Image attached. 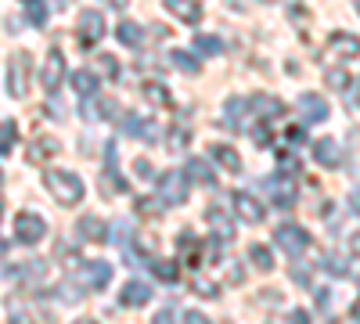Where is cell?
Instances as JSON below:
<instances>
[{
    "instance_id": "ab89813d",
    "label": "cell",
    "mask_w": 360,
    "mask_h": 324,
    "mask_svg": "<svg viewBox=\"0 0 360 324\" xmlns=\"http://www.w3.org/2000/svg\"><path fill=\"white\" fill-rule=\"evenodd\" d=\"M195 292H198V296H205V299H213V296H220V288H217L213 281H205V278H198V281H195Z\"/></svg>"
},
{
    "instance_id": "e575fe53",
    "label": "cell",
    "mask_w": 360,
    "mask_h": 324,
    "mask_svg": "<svg viewBox=\"0 0 360 324\" xmlns=\"http://www.w3.org/2000/svg\"><path fill=\"white\" fill-rule=\"evenodd\" d=\"M349 72L346 69H332V72H328V86H332V91H339V94H346L349 91Z\"/></svg>"
},
{
    "instance_id": "d6a6232c",
    "label": "cell",
    "mask_w": 360,
    "mask_h": 324,
    "mask_svg": "<svg viewBox=\"0 0 360 324\" xmlns=\"http://www.w3.org/2000/svg\"><path fill=\"white\" fill-rule=\"evenodd\" d=\"M15 137H18V127L11 119H4V123H0V155H11Z\"/></svg>"
},
{
    "instance_id": "d6986e66",
    "label": "cell",
    "mask_w": 360,
    "mask_h": 324,
    "mask_svg": "<svg viewBox=\"0 0 360 324\" xmlns=\"http://www.w3.org/2000/svg\"><path fill=\"white\" fill-rule=\"evenodd\" d=\"M209 159H217V166H224L227 173H242V155H238L234 148H227V144H213V148H209Z\"/></svg>"
},
{
    "instance_id": "681fc988",
    "label": "cell",
    "mask_w": 360,
    "mask_h": 324,
    "mask_svg": "<svg viewBox=\"0 0 360 324\" xmlns=\"http://www.w3.org/2000/svg\"><path fill=\"white\" fill-rule=\"evenodd\" d=\"M72 324H98V320H90V317H79V320H72Z\"/></svg>"
},
{
    "instance_id": "2e32d148",
    "label": "cell",
    "mask_w": 360,
    "mask_h": 324,
    "mask_svg": "<svg viewBox=\"0 0 360 324\" xmlns=\"http://www.w3.org/2000/svg\"><path fill=\"white\" fill-rule=\"evenodd\" d=\"M314 159H317L321 166H328V169L342 166V148H339V141H335V137H321V141L314 144Z\"/></svg>"
},
{
    "instance_id": "8d00e7d4",
    "label": "cell",
    "mask_w": 360,
    "mask_h": 324,
    "mask_svg": "<svg viewBox=\"0 0 360 324\" xmlns=\"http://www.w3.org/2000/svg\"><path fill=\"white\" fill-rule=\"evenodd\" d=\"M180 252H184V259H188V263H195V259H198V252H195V234H191V231L180 234Z\"/></svg>"
},
{
    "instance_id": "7a4b0ae2",
    "label": "cell",
    "mask_w": 360,
    "mask_h": 324,
    "mask_svg": "<svg viewBox=\"0 0 360 324\" xmlns=\"http://www.w3.org/2000/svg\"><path fill=\"white\" fill-rule=\"evenodd\" d=\"M29 72H33V58H29L25 51H15L8 58V94L11 98L29 94Z\"/></svg>"
},
{
    "instance_id": "11a10c76",
    "label": "cell",
    "mask_w": 360,
    "mask_h": 324,
    "mask_svg": "<svg viewBox=\"0 0 360 324\" xmlns=\"http://www.w3.org/2000/svg\"><path fill=\"white\" fill-rule=\"evenodd\" d=\"M263 4H274V0H263Z\"/></svg>"
},
{
    "instance_id": "4316f807",
    "label": "cell",
    "mask_w": 360,
    "mask_h": 324,
    "mask_svg": "<svg viewBox=\"0 0 360 324\" xmlns=\"http://www.w3.org/2000/svg\"><path fill=\"white\" fill-rule=\"evenodd\" d=\"M252 108L263 115V119H274V115H281V112H285V105H281L278 98H270V94H263V98H252Z\"/></svg>"
},
{
    "instance_id": "7bdbcfd3",
    "label": "cell",
    "mask_w": 360,
    "mask_h": 324,
    "mask_svg": "<svg viewBox=\"0 0 360 324\" xmlns=\"http://www.w3.org/2000/svg\"><path fill=\"white\" fill-rule=\"evenodd\" d=\"M184 324H213V320H209L202 310H188V313H184Z\"/></svg>"
},
{
    "instance_id": "30bf717a",
    "label": "cell",
    "mask_w": 360,
    "mask_h": 324,
    "mask_svg": "<svg viewBox=\"0 0 360 324\" xmlns=\"http://www.w3.org/2000/svg\"><path fill=\"white\" fill-rule=\"evenodd\" d=\"M79 281H83V288H90V292H101V288H108V281H112V267L105 259H90V263H83L79 267Z\"/></svg>"
},
{
    "instance_id": "ffe728a7",
    "label": "cell",
    "mask_w": 360,
    "mask_h": 324,
    "mask_svg": "<svg viewBox=\"0 0 360 324\" xmlns=\"http://www.w3.org/2000/svg\"><path fill=\"white\" fill-rule=\"evenodd\" d=\"M15 281H40L44 274H47V263L44 259H29V263H18V267H11L8 271Z\"/></svg>"
},
{
    "instance_id": "52a82bcc",
    "label": "cell",
    "mask_w": 360,
    "mask_h": 324,
    "mask_svg": "<svg viewBox=\"0 0 360 324\" xmlns=\"http://www.w3.org/2000/svg\"><path fill=\"white\" fill-rule=\"evenodd\" d=\"M44 234H47V223H44L40 213H18V216H15V238H18L22 245L44 242Z\"/></svg>"
},
{
    "instance_id": "5bb4252c",
    "label": "cell",
    "mask_w": 360,
    "mask_h": 324,
    "mask_svg": "<svg viewBox=\"0 0 360 324\" xmlns=\"http://www.w3.org/2000/svg\"><path fill=\"white\" fill-rule=\"evenodd\" d=\"M162 4H166V11L173 18H180L184 25H198L202 22V4L198 0H162Z\"/></svg>"
},
{
    "instance_id": "d4e9b609",
    "label": "cell",
    "mask_w": 360,
    "mask_h": 324,
    "mask_svg": "<svg viewBox=\"0 0 360 324\" xmlns=\"http://www.w3.org/2000/svg\"><path fill=\"white\" fill-rule=\"evenodd\" d=\"M54 152H58V141H51V137H37L33 144H29V162H47Z\"/></svg>"
},
{
    "instance_id": "836d02e7",
    "label": "cell",
    "mask_w": 360,
    "mask_h": 324,
    "mask_svg": "<svg viewBox=\"0 0 360 324\" xmlns=\"http://www.w3.org/2000/svg\"><path fill=\"white\" fill-rule=\"evenodd\" d=\"M245 108H249V105H245L242 98H231V101H227V108H224V119H227L231 127H242V115H245Z\"/></svg>"
},
{
    "instance_id": "9c48e42d",
    "label": "cell",
    "mask_w": 360,
    "mask_h": 324,
    "mask_svg": "<svg viewBox=\"0 0 360 324\" xmlns=\"http://www.w3.org/2000/svg\"><path fill=\"white\" fill-rule=\"evenodd\" d=\"M62 79H65V54L58 51V47H51L47 51V62H44V72H40V83H44L47 94H54L58 86H62Z\"/></svg>"
},
{
    "instance_id": "7dc6e473",
    "label": "cell",
    "mask_w": 360,
    "mask_h": 324,
    "mask_svg": "<svg viewBox=\"0 0 360 324\" xmlns=\"http://www.w3.org/2000/svg\"><path fill=\"white\" fill-rule=\"evenodd\" d=\"M349 205H353V209L360 213V191H353V195H349Z\"/></svg>"
},
{
    "instance_id": "44dd1931",
    "label": "cell",
    "mask_w": 360,
    "mask_h": 324,
    "mask_svg": "<svg viewBox=\"0 0 360 324\" xmlns=\"http://www.w3.org/2000/svg\"><path fill=\"white\" fill-rule=\"evenodd\" d=\"M98 83H101V76H98V72H90V69L72 72V86H76V94H79V98H94V94H98Z\"/></svg>"
},
{
    "instance_id": "f1b7e54d",
    "label": "cell",
    "mask_w": 360,
    "mask_h": 324,
    "mask_svg": "<svg viewBox=\"0 0 360 324\" xmlns=\"http://www.w3.org/2000/svg\"><path fill=\"white\" fill-rule=\"evenodd\" d=\"M152 274L159 278V281H166V285H176V278H180V267L173 259H155L152 263Z\"/></svg>"
},
{
    "instance_id": "816d5d0a",
    "label": "cell",
    "mask_w": 360,
    "mask_h": 324,
    "mask_svg": "<svg viewBox=\"0 0 360 324\" xmlns=\"http://www.w3.org/2000/svg\"><path fill=\"white\" fill-rule=\"evenodd\" d=\"M72 4V0H58V8H69Z\"/></svg>"
},
{
    "instance_id": "db71d44e",
    "label": "cell",
    "mask_w": 360,
    "mask_h": 324,
    "mask_svg": "<svg viewBox=\"0 0 360 324\" xmlns=\"http://www.w3.org/2000/svg\"><path fill=\"white\" fill-rule=\"evenodd\" d=\"M356 105H360V91H356Z\"/></svg>"
},
{
    "instance_id": "f35d334b",
    "label": "cell",
    "mask_w": 360,
    "mask_h": 324,
    "mask_svg": "<svg viewBox=\"0 0 360 324\" xmlns=\"http://www.w3.org/2000/svg\"><path fill=\"white\" fill-rule=\"evenodd\" d=\"M8 320H11V324H33V317H29L18 303H11V306H8Z\"/></svg>"
},
{
    "instance_id": "ba28073f",
    "label": "cell",
    "mask_w": 360,
    "mask_h": 324,
    "mask_svg": "<svg viewBox=\"0 0 360 324\" xmlns=\"http://www.w3.org/2000/svg\"><path fill=\"white\" fill-rule=\"evenodd\" d=\"M263 191L270 195V202H274V205H281V209H288V205H295V184L288 181L285 173L263 176Z\"/></svg>"
},
{
    "instance_id": "277c9868",
    "label": "cell",
    "mask_w": 360,
    "mask_h": 324,
    "mask_svg": "<svg viewBox=\"0 0 360 324\" xmlns=\"http://www.w3.org/2000/svg\"><path fill=\"white\" fill-rule=\"evenodd\" d=\"M274 242H278V249H285L288 256H303V252L310 249V234L299 227V223H281V227L274 231Z\"/></svg>"
},
{
    "instance_id": "484cf974",
    "label": "cell",
    "mask_w": 360,
    "mask_h": 324,
    "mask_svg": "<svg viewBox=\"0 0 360 324\" xmlns=\"http://www.w3.org/2000/svg\"><path fill=\"white\" fill-rule=\"evenodd\" d=\"M101 188H105V195H127V191H130V184L123 181V176H119V169H115V166H108V169H105Z\"/></svg>"
},
{
    "instance_id": "3957f363",
    "label": "cell",
    "mask_w": 360,
    "mask_h": 324,
    "mask_svg": "<svg viewBox=\"0 0 360 324\" xmlns=\"http://www.w3.org/2000/svg\"><path fill=\"white\" fill-rule=\"evenodd\" d=\"M155 181H159L162 205H184L188 202V173L184 169H169V173L155 176Z\"/></svg>"
},
{
    "instance_id": "9f6ffc18",
    "label": "cell",
    "mask_w": 360,
    "mask_h": 324,
    "mask_svg": "<svg viewBox=\"0 0 360 324\" xmlns=\"http://www.w3.org/2000/svg\"><path fill=\"white\" fill-rule=\"evenodd\" d=\"M0 184H4V173H0Z\"/></svg>"
},
{
    "instance_id": "cb8c5ba5",
    "label": "cell",
    "mask_w": 360,
    "mask_h": 324,
    "mask_svg": "<svg viewBox=\"0 0 360 324\" xmlns=\"http://www.w3.org/2000/svg\"><path fill=\"white\" fill-rule=\"evenodd\" d=\"M115 37L123 40L127 47H141V44H144V29H141L137 22H130V18H127V22H119V29H115Z\"/></svg>"
},
{
    "instance_id": "603a6c76",
    "label": "cell",
    "mask_w": 360,
    "mask_h": 324,
    "mask_svg": "<svg viewBox=\"0 0 360 324\" xmlns=\"http://www.w3.org/2000/svg\"><path fill=\"white\" fill-rule=\"evenodd\" d=\"M123 130H127L130 137L155 141V123H152V119H141V115H127V119H123Z\"/></svg>"
},
{
    "instance_id": "60d3db41",
    "label": "cell",
    "mask_w": 360,
    "mask_h": 324,
    "mask_svg": "<svg viewBox=\"0 0 360 324\" xmlns=\"http://www.w3.org/2000/svg\"><path fill=\"white\" fill-rule=\"evenodd\" d=\"M152 324H176V313H173V306H162V310L152 317Z\"/></svg>"
},
{
    "instance_id": "ee69618b",
    "label": "cell",
    "mask_w": 360,
    "mask_h": 324,
    "mask_svg": "<svg viewBox=\"0 0 360 324\" xmlns=\"http://www.w3.org/2000/svg\"><path fill=\"white\" fill-rule=\"evenodd\" d=\"M141 176H144V181H152V176H155V169H152V162H148V159H137V166H134Z\"/></svg>"
},
{
    "instance_id": "9a60e30c",
    "label": "cell",
    "mask_w": 360,
    "mask_h": 324,
    "mask_svg": "<svg viewBox=\"0 0 360 324\" xmlns=\"http://www.w3.org/2000/svg\"><path fill=\"white\" fill-rule=\"evenodd\" d=\"M295 108H299V115H303V123H324L328 119V101L317 98V94H303Z\"/></svg>"
},
{
    "instance_id": "7c38bea8",
    "label": "cell",
    "mask_w": 360,
    "mask_h": 324,
    "mask_svg": "<svg viewBox=\"0 0 360 324\" xmlns=\"http://www.w3.org/2000/svg\"><path fill=\"white\" fill-rule=\"evenodd\" d=\"M144 303H152V285H144L141 278L127 281L123 292H119V306H127V310H137Z\"/></svg>"
},
{
    "instance_id": "6f0895ef",
    "label": "cell",
    "mask_w": 360,
    "mask_h": 324,
    "mask_svg": "<svg viewBox=\"0 0 360 324\" xmlns=\"http://www.w3.org/2000/svg\"><path fill=\"white\" fill-rule=\"evenodd\" d=\"M0 209H4V202H0Z\"/></svg>"
},
{
    "instance_id": "4dcf8cb0",
    "label": "cell",
    "mask_w": 360,
    "mask_h": 324,
    "mask_svg": "<svg viewBox=\"0 0 360 324\" xmlns=\"http://www.w3.org/2000/svg\"><path fill=\"white\" fill-rule=\"evenodd\" d=\"M25 18H29V25L44 29L47 25V4L44 0H25Z\"/></svg>"
},
{
    "instance_id": "8992f818",
    "label": "cell",
    "mask_w": 360,
    "mask_h": 324,
    "mask_svg": "<svg viewBox=\"0 0 360 324\" xmlns=\"http://www.w3.org/2000/svg\"><path fill=\"white\" fill-rule=\"evenodd\" d=\"M231 202H234V213H238V220H242V223H263L266 220V205L252 191H234Z\"/></svg>"
},
{
    "instance_id": "e0dca14e",
    "label": "cell",
    "mask_w": 360,
    "mask_h": 324,
    "mask_svg": "<svg viewBox=\"0 0 360 324\" xmlns=\"http://www.w3.org/2000/svg\"><path fill=\"white\" fill-rule=\"evenodd\" d=\"M76 234H79L83 242H94V245H98V242H105V238H108L112 231H108V223H105L101 216H79Z\"/></svg>"
},
{
    "instance_id": "8fae6325",
    "label": "cell",
    "mask_w": 360,
    "mask_h": 324,
    "mask_svg": "<svg viewBox=\"0 0 360 324\" xmlns=\"http://www.w3.org/2000/svg\"><path fill=\"white\" fill-rule=\"evenodd\" d=\"M356 54H360V37H353V33H335L332 40H328V51H324L321 62H332V58H342V62H349V58H356Z\"/></svg>"
},
{
    "instance_id": "74e56055",
    "label": "cell",
    "mask_w": 360,
    "mask_h": 324,
    "mask_svg": "<svg viewBox=\"0 0 360 324\" xmlns=\"http://www.w3.org/2000/svg\"><path fill=\"white\" fill-rule=\"evenodd\" d=\"M98 65H101V69L108 72V79H119V72H123V65H119L112 54H101V58H98Z\"/></svg>"
},
{
    "instance_id": "4fadbf2b",
    "label": "cell",
    "mask_w": 360,
    "mask_h": 324,
    "mask_svg": "<svg viewBox=\"0 0 360 324\" xmlns=\"http://www.w3.org/2000/svg\"><path fill=\"white\" fill-rule=\"evenodd\" d=\"M205 223H209V231L217 234V242H234V223H231V216L220 209V205H209L205 209Z\"/></svg>"
},
{
    "instance_id": "f546056e",
    "label": "cell",
    "mask_w": 360,
    "mask_h": 324,
    "mask_svg": "<svg viewBox=\"0 0 360 324\" xmlns=\"http://www.w3.org/2000/svg\"><path fill=\"white\" fill-rule=\"evenodd\" d=\"M249 259L256 263V267H259L263 274L274 271V256H270V249H266V245H259V242H256V245H249Z\"/></svg>"
},
{
    "instance_id": "5b68a950",
    "label": "cell",
    "mask_w": 360,
    "mask_h": 324,
    "mask_svg": "<svg viewBox=\"0 0 360 324\" xmlns=\"http://www.w3.org/2000/svg\"><path fill=\"white\" fill-rule=\"evenodd\" d=\"M101 37H105V18H101L98 11H83V15H79V25H76V40H79V47H83V51L98 47Z\"/></svg>"
},
{
    "instance_id": "f907efd6",
    "label": "cell",
    "mask_w": 360,
    "mask_h": 324,
    "mask_svg": "<svg viewBox=\"0 0 360 324\" xmlns=\"http://www.w3.org/2000/svg\"><path fill=\"white\" fill-rule=\"evenodd\" d=\"M4 252H8V242H4V238H0V256H4Z\"/></svg>"
},
{
    "instance_id": "b9f144b4",
    "label": "cell",
    "mask_w": 360,
    "mask_h": 324,
    "mask_svg": "<svg viewBox=\"0 0 360 324\" xmlns=\"http://www.w3.org/2000/svg\"><path fill=\"white\" fill-rule=\"evenodd\" d=\"M252 141H256V144H259V148H270V130H266V127H263V123H259V127H256V130H252Z\"/></svg>"
},
{
    "instance_id": "ac0fdd59",
    "label": "cell",
    "mask_w": 360,
    "mask_h": 324,
    "mask_svg": "<svg viewBox=\"0 0 360 324\" xmlns=\"http://www.w3.org/2000/svg\"><path fill=\"white\" fill-rule=\"evenodd\" d=\"M184 173H188V181H195V184H202V188H217V173H213V166L202 162V159H188Z\"/></svg>"
},
{
    "instance_id": "c3c4849f",
    "label": "cell",
    "mask_w": 360,
    "mask_h": 324,
    "mask_svg": "<svg viewBox=\"0 0 360 324\" xmlns=\"http://www.w3.org/2000/svg\"><path fill=\"white\" fill-rule=\"evenodd\" d=\"M105 4H112V8H119V11H123V8L130 4V0H105Z\"/></svg>"
},
{
    "instance_id": "f6af8a7d",
    "label": "cell",
    "mask_w": 360,
    "mask_h": 324,
    "mask_svg": "<svg viewBox=\"0 0 360 324\" xmlns=\"http://www.w3.org/2000/svg\"><path fill=\"white\" fill-rule=\"evenodd\" d=\"M288 324H310V313L307 310H292L288 313Z\"/></svg>"
},
{
    "instance_id": "bcb514c9",
    "label": "cell",
    "mask_w": 360,
    "mask_h": 324,
    "mask_svg": "<svg viewBox=\"0 0 360 324\" xmlns=\"http://www.w3.org/2000/svg\"><path fill=\"white\" fill-rule=\"evenodd\" d=\"M346 249H349V256H360V231H356V234H349Z\"/></svg>"
},
{
    "instance_id": "7402d4cb",
    "label": "cell",
    "mask_w": 360,
    "mask_h": 324,
    "mask_svg": "<svg viewBox=\"0 0 360 324\" xmlns=\"http://www.w3.org/2000/svg\"><path fill=\"white\" fill-rule=\"evenodd\" d=\"M141 94H144V101H152V105H159V108H173V94L166 91L162 83H155V79L141 83Z\"/></svg>"
},
{
    "instance_id": "d590c367",
    "label": "cell",
    "mask_w": 360,
    "mask_h": 324,
    "mask_svg": "<svg viewBox=\"0 0 360 324\" xmlns=\"http://www.w3.org/2000/svg\"><path fill=\"white\" fill-rule=\"evenodd\" d=\"M166 209V205H162V198L155 195V198H137V213L141 216H159Z\"/></svg>"
},
{
    "instance_id": "1f68e13d",
    "label": "cell",
    "mask_w": 360,
    "mask_h": 324,
    "mask_svg": "<svg viewBox=\"0 0 360 324\" xmlns=\"http://www.w3.org/2000/svg\"><path fill=\"white\" fill-rule=\"evenodd\" d=\"M195 51L198 54H205V58H217V54H224V40L220 37H195Z\"/></svg>"
},
{
    "instance_id": "6da1fadb",
    "label": "cell",
    "mask_w": 360,
    "mask_h": 324,
    "mask_svg": "<svg viewBox=\"0 0 360 324\" xmlns=\"http://www.w3.org/2000/svg\"><path fill=\"white\" fill-rule=\"evenodd\" d=\"M44 184H47L51 198H54L58 205H65V209L79 205V202H83V195H86L83 181H79L76 173H69V169H47V173H44Z\"/></svg>"
},
{
    "instance_id": "f5cc1de1",
    "label": "cell",
    "mask_w": 360,
    "mask_h": 324,
    "mask_svg": "<svg viewBox=\"0 0 360 324\" xmlns=\"http://www.w3.org/2000/svg\"><path fill=\"white\" fill-rule=\"evenodd\" d=\"M353 8H356V11H360V0H353Z\"/></svg>"
},
{
    "instance_id": "83f0119b",
    "label": "cell",
    "mask_w": 360,
    "mask_h": 324,
    "mask_svg": "<svg viewBox=\"0 0 360 324\" xmlns=\"http://www.w3.org/2000/svg\"><path fill=\"white\" fill-rule=\"evenodd\" d=\"M169 58H173V65H176L180 72H188V76H198V72H202V62H198L195 54H188V51H173Z\"/></svg>"
}]
</instances>
